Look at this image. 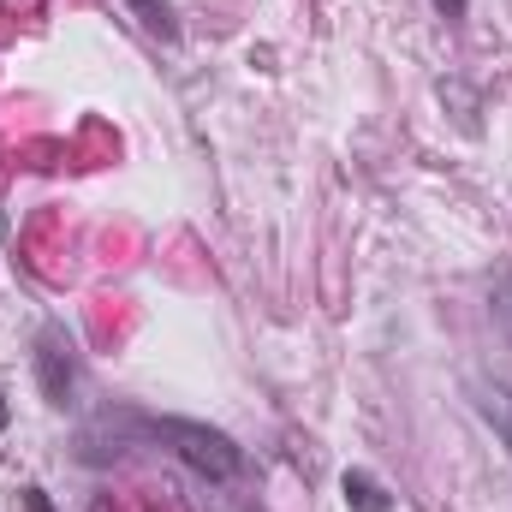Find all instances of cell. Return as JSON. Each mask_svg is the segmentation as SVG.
Instances as JSON below:
<instances>
[{
    "label": "cell",
    "mask_w": 512,
    "mask_h": 512,
    "mask_svg": "<svg viewBox=\"0 0 512 512\" xmlns=\"http://www.w3.org/2000/svg\"><path fill=\"white\" fill-rule=\"evenodd\" d=\"M340 501H346V512H399L393 489H387L376 471H364V465H352L340 477Z\"/></svg>",
    "instance_id": "4"
},
{
    "label": "cell",
    "mask_w": 512,
    "mask_h": 512,
    "mask_svg": "<svg viewBox=\"0 0 512 512\" xmlns=\"http://www.w3.org/2000/svg\"><path fill=\"white\" fill-rule=\"evenodd\" d=\"M24 507H30V512H54V501H48V489H36V483H30V489H24Z\"/></svg>",
    "instance_id": "8"
},
{
    "label": "cell",
    "mask_w": 512,
    "mask_h": 512,
    "mask_svg": "<svg viewBox=\"0 0 512 512\" xmlns=\"http://www.w3.org/2000/svg\"><path fill=\"white\" fill-rule=\"evenodd\" d=\"M126 12H131V18H137V24H143V30H149V36H155V42H167V48H173V42L185 36L167 0H126Z\"/></svg>",
    "instance_id": "5"
},
{
    "label": "cell",
    "mask_w": 512,
    "mask_h": 512,
    "mask_svg": "<svg viewBox=\"0 0 512 512\" xmlns=\"http://www.w3.org/2000/svg\"><path fill=\"white\" fill-rule=\"evenodd\" d=\"M429 6H435L447 24H465V12H471V0H429Z\"/></svg>",
    "instance_id": "7"
},
{
    "label": "cell",
    "mask_w": 512,
    "mask_h": 512,
    "mask_svg": "<svg viewBox=\"0 0 512 512\" xmlns=\"http://www.w3.org/2000/svg\"><path fill=\"white\" fill-rule=\"evenodd\" d=\"M489 310H495V328L512 340V262L495 268V280H489Z\"/></svg>",
    "instance_id": "6"
},
{
    "label": "cell",
    "mask_w": 512,
    "mask_h": 512,
    "mask_svg": "<svg viewBox=\"0 0 512 512\" xmlns=\"http://www.w3.org/2000/svg\"><path fill=\"white\" fill-rule=\"evenodd\" d=\"M126 447H167L191 477L203 483H239L245 477V447L215 429V423H197V417H155V411H131V405H108L96 423H84L78 435V459L84 465H102L108 453H126Z\"/></svg>",
    "instance_id": "1"
},
{
    "label": "cell",
    "mask_w": 512,
    "mask_h": 512,
    "mask_svg": "<svg viewBox=\"0 0 512 512\" xmlns=\"http://www.w3.org/2000/svg\"><path fill=\"white\" fill-rule=\"evenodd\" d=\"M30 364H36V387H42L48 411H72V405H78V387H84V358H78V340L66 334V322H42Z\"/></svg>",
    "instance_id": "2"
},
{
    "label": "cell",
    "mask_w": 512,
    "mask_h": 512,
    "mask_svg": "<svg viewBox=\"0 0 512 512\" xmlns=\"http://www.w3.org/2000/svg\"><path fill=\"white\" fill-rule=\"evenodd\" d=\"M6 423H12V411H6V399H0V435H6Z\"/></svg>",
    "instance_id": "9"
},
{
    "label": "cell",
    "mask_w": 512,
    "mask_h": 512,
    "mask_svg": "<svg viewBox=\"0 0 512 512\" xmlns=\"http://www.w3.org/2000/svg\"><path fill=\"white\" fill-rule=\"evenodd\" d=\"M465 393H471L477 417L495 429V441L507 447V459H512V382H507V376H471Z\"/></svg>",
    "instance_id": "3"
}]
</instances>
